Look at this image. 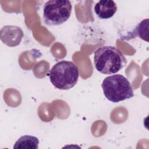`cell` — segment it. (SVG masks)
<instances>
[{"label":"cell","mask_w":149,"mask_h":149,"mask_svg":"<svg viewBox=\"0 0 149 149\" xmlns=\"http://www.w3.org/2000/svg\"><path fill=\"white\" fill-rule=\"evenodd\" d=\"M94 65L101 73L112 74L120 71L127 63L126 58L117 48L104 45L97 48L94 54Z\"/></svg>","instance_id":"cell-1"},{"label":"cell","mask_w":149,"mask_h":149,"mask_svg":"<svg viewBox=\"0 0 149 149\" xmlns=\"http://www.w3.org/2000/svg\"><path fill=\"white\" fill-rule=\"evenodd\" d=\"M79 72L77 66L72 62L61 61L55 63L49 73L50 81L59 90H69L77 83Z\"/></svg>","instance_id":"cell-2"},{"label":"cell","mask_w":149,"mask_h":149,"mask_svg":"<svg viewBox=\"0 0 149 149\" xmlns=\"http://www.w3.org/2000/svg\"><path fill=\"white\" fill-rule=\"evenodd\" d=\"M104 94L112 102H119L134 96V93L128 79L120 74L105 77L101 84Z\"/></svg>","instance_id":"cell-3"},{"label":"cell","mask_w":149,"mask_h":149,"mask_svg":"<svg viewBox=\"0 0 149 149\" xmlns=\"http://www.w3.org/2000/svg\"><path fill=\"white\" fill-rule=\"evenodd\" d=\"M72 5L68 0H50L46 2L43 9L44 23L48 26H59L70 17Z\"/></svg>","instance_id":"cell-4"},{"label":"cell","mask_w":149,"mask_h":149,"mask_svg":"<svg viewBox=\"0 0 149 149\" xmlns=\"http://www.w3.org/2000/svg\"><path fill=\"white\" fill-rule=\"evenodd\" d=\"M23 37V30L15 26H6L1 30V39L2 42L10 47L18 45Z\"/></svg>","instance_id":"cell-5"},{"label":"cell","mask_w":149,"mask_h":149,"mask_svg":"<svg viewBox=\"0 0 149 149\" xmlns=\"http://www.w3.org/2000/svg\"><path fill=\"white\" fill-rule=\"evenodd\" d=\"M94 11L98 17L108 19L112 17L117 11L116 3L112 0H101L96 3Z\"/></svg>","instance_id":"cell-6"},{"label":"cell","mask_w":149,"mask_h":149,"mask_svg":"<svg viewBox=\"0 0 149 149\" xmlns=\"http://www.w3.org/2000/svg\"><path fill=\"white\" fill-rule=\"evenodd\" d=\"M39 140L31 135L21 136L15 143L13 148L17 149H38Z\"/></svg>","instance_id":"cell-7"},{"label":"cell","mask_w":149,"mask_h":149,"mask_svg":"<svg viewBox=\"0 0 149 149\" xmlns=\"http://www.w3.org/2000/svg\"><path fill=\"white\" fill-rule=\"evenodd\" d=\"M148 19L143 20L136 27L135 29L132 32V36L133 37H139L146 42H148Z\"/></svg>","instance_id":"cell-8"}]
</instances>
